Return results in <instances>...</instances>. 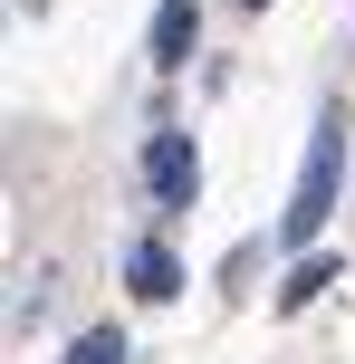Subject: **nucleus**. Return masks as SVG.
Returning a JSON list of instances; mask_svg holds the SVG:
<instances>
[{"label":"nucleus","instance_id":"4","mask_svg":"<svg viewBox=\"0 0 355 364\" xmlns=\"http://www.w3.org/2000/svg\"><path fill=\"white\" fill-rule=\"evenodd\" d=\"M192 38H202L192 0H164V10H154V58H164V68H183V58H192Z\"/></svg>","mask_w":355,"mask_h":364},{"label":"nucleus","instance_id":"5","mask_svg":"<svg viewBox=\"0 0 355 364\" xmlns=\"http://www.w3.org/2000/svg\"><path fill=\"white\" fill-rule=\"evenodd\" d=\"M317 288H337V259H317V250H307L298 269H288V288H279V316H298V307H307Z\"/></svg>","mask_w":355,"mask_h":364},{"label":"nucleus","instance_id":"6","mask_svg":"<svg viewBox=\"0 0 355 364\" xmlns=\"http://www.w3.org/2000/svg\"><path fill=\"white\" fill-rule=\"evenodd\" d=\"M68 364H125V336H115V326L77 336V346H68Z\"/></svg>","mask_w":355,"mask_h":364},{"label":"nucleus","instance_id":"1","mask_svg":"<svg viewBox=\"0 0 355 364\" xmlns=\"http://www.w3.org/2000/svg\"><path fill=\"white\" fill-rule=\"evenodd\" d=\"M337 173H346V106L317 115V134H307V164H298V201H288V250H307V240L327 230V211H337Z\"/></svg>","mask_w":355,"mask_h":364},{"label":"nucleus","instance_id":"3","mask_svg":"<svg viewBox=\"0 0 355 364\" xmlns=\"http://www.w3.org/2000/svg\"><path fill=\"white\" fill-rule=\"evenodd\" d=\"M125 278H134V297H144V307H164V297L183 288V269H173V250H164V240H144V250L125 259Z\"/></svg>","mask_w":355,"mask_h":364},{"label":"nucleus","instance_id":"2","mask_svg":"<svg viewBox=\"0 0 355 364\" xmlns=\"http://www.w3.org/2000/svg\"><path fill=\"white\" fill-rule=\"evenodd\" d=\"M144 182H154V201L183 211V201L202 192V154H192V134H154V144H144Z\"/></svg>","mask_w":355,"mask_h":364},{"label":"nucleus","instance_id":"7","mask_svg":"<svg viewBox=\"0 0 355 364\" xmlns=\"http://www.w3.org/2000/svg\"><path fill=\"white\" fill-rule=\"evenodd\" d=\"M250 10H260V0H250Z\"/></svg>","mask_w":355,"mask_h":364}]
</instances>
